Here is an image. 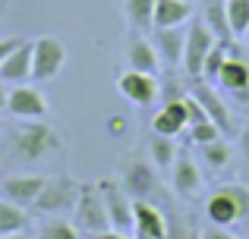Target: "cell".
Segmentation results:
<instances>
[{"label":"cell","instance_id":"obj_9","mask_svg":"<svg viewBox=\"0 0 249 239\" xmlns=\"http://www.w3.org/2000/svg\"><path fill=\"white\" fill-rule=\"evenodd\" d=\"M214 85L224 88L231 98L243 101V104L249 101V63L240 54H233V48H231V57L224 60V66H221L218 79H214Z\"/></svg>","mask_w":249,"mask_h":239},{"label":"cell","instance_id":"obj_6","mask_svg":"<svg viewBox=\"0 0 249 239\" xmlns=\"http://www.w3.org/2000/svg\"><path fill=\"white\" fill-rule=\"evenodd\" d=\"M73 211H76V230H85L89 236L110 230V217H107V208H104L101 189H95V186H82L79 202H76Z\"/></svg>","mask_w":249,"mask_h":239},{"label":"cell","instance_id":"obj_2","mask_svg":"<svg viewBox=\"0 0 249 239\" xmlns=\"http://www.w3.org/2000/svg\"><path fill=\"white\" fill-rule=\"evenodd\" d=\"M13 148L25 160H41L51 151H60V135L41 120H25V126H16L13 132Z\"/></svg>","mask_w":249,"mask_h":239},{"label":"cell","instance_id":"obj_31","mask_svg":"<svg viewBox=\"0 0 249 239\" xmlns=\"http://www.w3.org/2000/svg\"><path fill=\"white\" fill-rule=\"evenodd\" d=\"M19 44H22L19 38H3V41H0V66H3V60H6V57H10L16 48H19Z\"/></svg>","mask_w":249,"mask_h":239},{"label":"cell","instance_id":"obj_27","mask_svg":"<svg viewBox=\"0 0 249 239\" xmlns=\"http://www.w3.org/2000/svg\"><path fill=\"white\" fill-rule=\"evenodd\" d=\"M38 239H79V230H76V223L63 221V217H51L48 223H41Z\"/></svg>","mask_w":249,"mask_h":239},{"label":"cell","instance_id":"obj_20","mask_svg":"<svg viewBox=\"0 0 249 239\" xmlns=\"http://www.w3.org/2000/svg\"><path fill=\"white\" fill-rule=\"evenodd\" d=\"M202 22L208 25V32H212L218 41H224V44L233 41V32H231V22H227V6H224V0H205V16H202Z\"/></svg>","mask_w":249,"mask_h":239},{"label":"cell","instance_id":"obj_19","mask_svg":"<svg viewBox=\"0 0 249 239\" xmlns=\"http://www.w3.org/2000/svg\"><path fill=\"white\" fill-rule=\"evenodd\" d=\"M126 57H129V69H139V73H148V76H155V73H158V66H161L155 44L148 41V38H142V35H133Z\"/></svg>","mask_w":249,"mask_h":239},{"label":"cell","instance_id":"obj_15","mask_svg":"<svg viewBox=\"0 0 249 239\" xmlns=\"http://www.w3.org/2000/svg\"><path fill=\"white\" fill-rule=\"evenodd\" d=\"M193 98L202 104V111H205V117L214 123V126L221 129V135L231 132L233 129V120H231V111H227V104L221 101V95L214 92L212 85H205V82H196L193 85Z\"/></svg>","mask_w":249,"mask_h":239},{"label":"cell","instance_id":"obj_13","mask_svg":"<svg viewBox=\"0 0 249 239\" xmlns=\"http://www.w3.org/2000/svg\"><path fill=\"white\" fill-rule=\"evenodd\" d=\"M133 233L152 236V239H167L170 236L167 217L161 214L152 202H145V198H133Z\"/></svg>","mask_w":249,"mask_h":239},{"label":"cell","instance_id":"obj_14","mask_svg":"<svg viewBox=\"0 0 249 239\" xmlns=\"http://www.w3.org/2000/svg\"><path fill=\"white\" fill-rule=\"evenodd\" d=\"M155 135H167V139H177L183 129H189V111H186V98H174L155 113L152 120Z\"/></svg>","mask_w":249,"mask_h":239},{"label":"cell","instance_id":"obj_11","mask_svg":"<svg viewBox=\"0 0 249 239\" xmlns=\"http://www.w3.org/2000/svg\"><path fill=\"white\" fill-rule=\"evenodd\" d=\"M48 176H38V173H29V176H6L0 183V198L3 202H13L19 208H32L41 195Z\"/></svg>","mask_w":249,"mask_h":239},{"label":"cell","instance_id":"obj_4","mask_svg":"<svg viewBox=\"0 0 249 239\" xmlns=\"http://www.w3.org/2000/svg\"><path fill=\"white\" fill-rule=\"evenodd\" d=\"M67 63V48H63L57 38L41 35L32 41V79L35 82H48L54 79L57 73Z\"/></svg>","mask_w":249,"mask_h":239},{"label":"cell","instance_id":"obj_21","mask_svg":"<svg viewBox=\"0 0 249 239\" xmlns=\"http://www.w3.org/2000/svg\"><path fill=\"white\" fill-rule=\"evenodd\" d=\"M25 227H29V214H25V208H19V205L0 198V236L22 233Z\"/></svg>","mask_w":249,"mask_h":239},{"label":"cell","instance_id":"obj_8","mask_svg":"<svg viewBox=\"0 0 249 239\" xmlns=\"http://www.w3.org/2000/svg\"><path fill=\"white\" fill-rule=\"evenodd\" d=\"M6 113L16 120H41L48 113V98L32 85H13L6 95Z\"/></svg>","mask_w":249,"mask_h":239},{"label":"cell","instance_id":"obj_23","mask_svg":"<svg viewBox=\"0 0 249 239\" xmlns=\"http://www.w3.org/2000/svg\"><path fill=\"white\" fill-rule=\"evenodd\" d=\"M148 151H152V160H155V167H158V170H170L180 148H177L174 139H167V135H152V142H148Z\"/></svg>","mask_w":249,"mask_h":239},{"label":"cell","instance_id":"obj_30","mask_svg":"<svg viewBox=\"0 0 249 239\" xmlns=\"http://www.w3.org/2000/svg\"><path fill=\"white\" fill-rule=\"evenodd\" d=\"M199 239H237V236H233L227 227H214V223H208V227L199 230Z\"/></svg>","mask_w":249,"mask_h":239},{"label":"cell","instance_id":"obj_7","mask_svg":"<svg viewBox=\"0 0 249 239\" xmlns=\"http://www.w3.org/2000/svg\"><path fill=\"white\" fill-rule=\"evenodd\" d=\"M117 92L133 107H152L161 95V85H158L155 76L139 73V69H126V73H120V79H117Z\"/></svg>","mask_w":249,"mask_h":239},{"label":"cell","instance_id":"obj_32","mask_svg":"<svg viewBox=\"0 0 249 239\" xmlns=\"http://www.w3.org/2000/svg\"><path fill=\"white\" fill-rule=\"evenodd\" d=\"M91 239H133V236L123 233V230H114V227H110V230H104V233H95Z\"/></svg>","mask_w":249,"mask_h":239},{"label":"cell","instance_id":"obj_28","mask_svg":"<svg viewBox=\"0 0 249 239\" xmlns=\"http://www.w3.org/2000/svg\"><path fill=\"white\" fill-rule=\"evenodd\" d=\"M231 57V44H224V41H218L212 50H208V57H205V69H202V76H205L208 82H214L218 79V73H221V66H224V60Z\"/></svg>","mask_w":249,"mask_h":239},{"label":"cell","instance_id":"obj_26","mask_svg":"<svg viewBox=\"0 0 249 239\" xmlns=\"http://www.w3.org/2000/svg\"><path fill=\"white\" fill-rule=\"evenodd\" d=\"M152 186H155V179H152V170L145 164H129L126 167V189L133 198H142Z\"/></svg>","mask_w":249,"mask_h":239},{"label":"cell","instance_id":"obj_29","mask_svg":"<svg viewBox=\"0 0 249 239\" xmlns=\"http://www.w3.org/2000/svg\"><path fill=\"white\" fill-rule=\"evenodd\" d=\"M189 139H193V145H208V142L221 139V129L214 126L212 120H202V123H196V126H189Z\"/></svg>","mask_w":249,"mask_h":239},{"label":"cell","instance_id":"obj_16","mask_svg":"<svg viewBox=\"0 0 249 239\" xmlns=\"http://www.w3.org/2000/svg\"><path fill=\"white\" fill-rule=\"evenodd\" d=\"M158 60L164 66H180L183 63V44H186V29H155L152 38Z\"/></svg>","mask_w":249,"mask_h":239},{"label":"cell","instance_id":"obj_12","mask_svg":"<svg viewBox=\"0 0 249 239\" xmlns=\"http://www.w3.org/2000/svg\"><path fill=\"white\" fill-rule=\"evenodd\" d=\"M170 186H174V192L180 198H196L202 192V173L199 167H196L193 154L189 151H177V160L174 167H170Z\"/></svg>","mask_w":249,"mask_h":239},{"label":"cell","instance_id":"obj_1","mask_svg":"<svg viewBox=\"0 0 249 239\" xmlns=\"http://www.w3.org/2000/svg\"><path fill=\"white\" fill-rule=\"evenodd\" d=\"M205 217L214 227H233V223L249 217V189L240 183L218 186L205 198Z\"/></svg>","mask_w":249,"mask_h":239},{"label":"cell","instance_id":"obj_3","mask_svg":"<svg viewBox=\"0 0 249 239\" xmlns=\"http://www.w3.org/2000/svg\"><path fill=\"white\" fill-rule=\"evenodd\" d=\"M79 192H82V186L73 183L70 176H48L41 195H38V202L32 205V208L41 211V214L60 217V214H67L70 208H76V202H79Z\"/></svg>","mask_w":249,"mask_h":239},{"label":"cell","instance_id":"obj_34","mask_svg":"<svg viewBox=\"0 0 249 239\" xmlns=\"http://www.w3.org/2000/svg\"><path fill=\"white\" fill-rule=\"evenodd\" d=\"M6 95H10L6 92V82H0V111H6Z\"/></svg>","mask_w":249,"mask_h":239},{"label":"cell","instance_id":"obj_18","mask_svg":"<svg viewBox=\"0 0 249 239\" xmlns=\"http://www.w3.org/2000/svg\"><path fill=\"white\" fill-rule=\"evenodd\" d=\"M189 19H193L189 0H155V29H180Z\"/></svg>","mask_w":249,"mask_h":239},{"label":"cell","instance_id":"obj_35","mask_svg":"<svg viewBox=\"0 0 249 239\" xmlns=\"http://www.w3.org/2000/svg\"><path fill=\"white\" fill-rule=\"evenodd\" d=\"M0 239H29L25 233H10V236H0Z\"/></svg>","mask_w":249,"mask_h":239},{"label":"cell","instance_id":"obj_33","mask_svg":"<svg viewBox=\"0 0 249 239\" xmlns=\"http://www.w3.org/2000/svg\"><path fill=\"white\" fill-rule=\"evenodd\" d=\"M240 151H243V158L249 160V129H243V132H240Z\"/></svg>","mask_w":249,"mask_h":239},{"label":"cell","instance_id":"obj_36","mask_svg":"<svg viewBox=\"0 0 249 239\" xmlns=\"http://www.w3.org/2000/svg\"><path fill=\"white\" fill-rule=\"evenodd\" d=\"M246 38H249V35H246Z\"/></svg>","mask_w":249,"mask_h":239},{"label":"cell","instance_id":"obj_10","mask_svg":"<svg viewBox=\"0 0 249 239\" xmlns=\"http://www.w3.org/2000/svg\"><path fill=\"white\" fill-rule=\"evenodd\" d=\"M98 189H101L104 208H107V217H110V227L129 233V230H133V198H129L117 183H110V179H104Z\"/></svg>","mask_w":249,"mask_h":239},{"label":"cell","instance_id":"obj_5","mask_svg":"<svg viewBox=\"0 0 249 239\" xmlns=\"http://www.w3.org/2000/svg\"><path fill=\"white\" fill-rule=\"evenodd\" d=\"M218 44V38L208 32L205 22H193L186 29V44H183V73L189 76V79H199L202 69H205V57L208 50Z\"/></svg>","mask_w":249,"mask_h":239},{"label":"cell","instance_id":"obj_22","mask_svg":"<svg viewBox=\"0 0 249 239\" xmlns=\"http://www.w3.org/2000/svg\"><path fill=\"white\" fill-rule=\"evenodd\" d=\"M196 151H199V158L205 160L212 170H221V167H227V164H231V158H233L231 145H227L224 139H214V142H208V145H196Z\"/></svg>","mask_w":249,"mask_h":239},{"label":"cell","instance_id":"obj_25","mask_svg":"<svg viewBox=\"0 0 249 239\" xmlns=\"http://www.w3.org/2000/svg\"><path fill=\"white\" fill-rule=\"evenodd\" d=\"M227 6V22H231L233 38L249 35V0H224Z\"/></svg>","mask_w":249,"mask_h":239},{"label":"cell","instance_id":"obj_17","mask_svg":"<svg viewBox=\"0 0 249 239\" xmlns=\"http://www.w3.org/2000/svg\"><path fill=\"white\" fill-rule=\"evenodd\" d=\"M25 79H32V41H22L0 66V82L25 85Z\"/></svg>","mask_w":249,"mask_h":239},{"label":"cell","instance_id":"obj_24","mask_svg":"<svg viewBox=\"0 0 249 239\" xmlns=\"http://www.w3.org/2000/svg\"><path fill=\"white\" fill-rule=\"evenodd\" d=\"M126 19H129V25H133L136 32H142V29H152V22H155V0H126Z\"/></svg>","mask_w":249,"mask_h":239}]
</instances>
